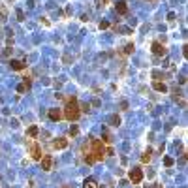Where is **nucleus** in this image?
Masks as SVG:
<instances>
[{"instance_id":"obj_1","label":"nucleus","mask_w":188,"mask_h":188,"mask_svg":"<svg viewBox=\"0 0 188 188\" xmlns=\"http://www.w3.org/2000/svg\"><path fill=\"white\" fill-rule=\"evenodd\" d=\"M83 158L87 164H94V162H100V160H104L107 156V151L104 147V141L102 139H96V137H90V141H88V149L83 145Z\"/></svg>"},{"instance_id":"obj_2","label":"nucleus","mask_w":188,"mask_h":188,"mask_svg":"<svg viewBox=\"0 0 188 188\" xmlns=\"http://www.w3.org/2000/svg\"><path fill=\"white\" fill-rule=\"evenodd\" d=\"M62 117L70 122H75L79 117H81V109H79V104H77V98L75 96H70L66 98V105L62 109Z\"/></svg>"},{"instance_id":"obj_3","label":"nucleus","mask_w":188,"mask_h":188,"mask_svg":"<svg viewBox=\"0 0 188 188\" xmlns=\"http://www.w3.org/2000/svg\"><path fill=\"white\" fill-rule=\"evenodd\" d=\"M28 153L34 160H42V147H40L38 141H34V139L28 141Z\"/></svg>"},{"instance_id":"obj_4","label":"nucleus","mask_w":188,"mask_h":188,"mask_svg":"<svg viewBox=\"0 0 188 188\" xmlns=\"http://www.w3.org/2000/svg\"><path fill=\"white\" fill-rule=\"evenodd\" d=\"M128 177H130V182H132V184H139V182L143 181V169H139V168L130 169Z\"/></svg>"},{"instance_id":"obj_5","label":"nucleus","mask_w":188,"mask_h":188,"mask_svg":"<svg viewBox=\"0 0 188 188\" xmlns=\"http://www.w3.org/2000/svg\"><path fill=\"white\" fill-rule=\"evenodd\" d=\"M151 49H153V53H154L156 57H165V55H168V49H165V45H164V43H160V42H153Z\"/></svg>"},{"instance_id":"obj_6","label":"nucleus","mask_w":188,"mask_h":188,"mask_svg":"<svg viewBox=\"0 0 188 188\" xmlns=\"http://www.w3.org/2000/svg\"><path fill=\"white\" fill-rule=\"evenodd\" d=\"M40 162H42V169H43V171H51V169H53V156L51 154L42 156Z\"/></svg>"},{"instance_id":"obj_7","label":"nucleus","mask_w":188,"mask_h":188,"mask_svg":"<svg viewBox=\"0 0 188 188\" xmlns=\"http://www.w3.org/2000/svg\"><path fill=\"white\" fill-rule=\"evenodd\" d=\"M51 147H53V149H57V151L66 149V147H68V139H66V137H59V139H55V141L51 143Z\"/></svg>"},{"instance_id":"obj_8","label":"nucleus","mask_w":188,"mask_h":188,"mask_svg":"<svg viewBox=\"0 0 188 188\" xmlns=\"http://www.w3.org/2000/svg\"><path fill=\"white\" fill-rule=\"evenodd\" d=\"M10 66H11V70L21 71V70L26 68V62H25V60H15V59H11V60H10Z\"/></svg>"},{"instance_id":"obj_9","label":"nucleus","mask_w":188,"mask_h":188,"mask_svg":"<svg viewBox=\"0 0 188 188\" xmlns=\"http://www.w3.org/2000/svg\"><path fill=\"white\" fill-rule=\"evenodd\" d=\"M47 117H49V120L57 122V120H60V119H62V109H49Z\"/></svg>"},{"instance_id":"obj_10","label":"nucleus","mask_w":188,"mask_h":188,"mask_svg":"<svg viewBox=\"0 0 188 188\" xmlns=\"http://www.w3.org/2000/svg\"><path fill=\"white\" fill-rule=\"evenodd\" d=\"M117 13H120V15H126L128 13V6H126V2L124 0H120V2H117Z\"/></svg>"},{"instance_id":"obj_11","label":"nucleus","mask_w":188,"mask_h":188,"mask_svg":"<svg viewBox=\"0 0 188 188\" xmlns=\"http://www.w3.org/2000/svg\"><path fill=\"white\" fill-rule=\"evenodd\" d=\"M153 88L156 92H168V85L165 83H160V81H154L153 83Z\"/></svg>"},{"instance_id":"obj_12","label":"nucleus","mask_w":188,"mask_h":188,"mask_svg":"<svg viewBox=\"0 0 188 188\" xmlns=\"http://www.w3.org/2000/svg\"><path fill=\"white\" fill-rule=\"evenodd\" d=\"M83 188H98V184H96V181H94L92 177H88V179H85Z\"/></svg>"},{"instance_id":"obj_13","label":"nucleus","mask_w":188,"mask_h":188,"mask_svg":"<svg viewBox=\"0 0 188 188\" xmlns=\"http://www.w3.org/2000/svg\"><path fill=\"white\" fill-rule=\"evenodd\" d=\"M38 134H40V128L38 126H30L28 130H26V136H28V137H36Z\"/></svg>"},{"instance_id":"obj_14","label":"nucleus","mask_w":188,"mask_h":188,"mask_svg":"<svg viewBox=\"0 0 188 188\" xmlns=\"http://www.w3.org/2000/svg\"><path fill=\"white\" fill-rule=\"evenodd\" d=\"M151 154H153V153H151V149H147V153H143V156H141V162L143 164H149L151 162Z\"/></svg>"},{"instance_id":"obj_15","label":"nucleus","mask_w":188,"mask_h":188,"mask_svg":"<svg viewBox=\"0 0 188 188\" xmlns=\"http://www.w3.org/2000/svg\"><path fill=\"white\" fill-rule=\"evenodd\" d=\"M134 49H136V47H134V43H128V45L124 47V53H126V55H132Z\"/></svg>"},{"instance_id":"obj_16","label":"nucleus","mask_w":188,"mask_h":188,"mask_svg":"<svg viewBox=\"0 0 188 188\" xmlns=\"http://www.w3.org/2000/svg\"><path fill=\"white\" fill-rule=\"evenodd\" d=\"M164 164L168 165V168H171V165L175 164V162H173V158H169V156H165V158H164Z\"/></svg>"},{"instance_id":"obj_17","label":"nucleus","mask_w":188,"mask_h":188,"mask_svg":"<svg viewBox=\"0 0 188 188\" xmlns=\"http://www.w3.org/2000/svg\"><path fill=\"white\" fill-rule=\"evenodd\" d=\"M77 134H79V128H77V126H71V128H70V136H71V137L77 136Z\"/></svg>"},{"instance_id":"obj_18","label":"nucleus","mask_w":188,"mask_h":188,"mask_svg":"<svg viewBox=\"0 0 188 188\" xmlns=\"http://www.w3.org/2000/svg\"><path fill=\"white\" fill-rule=\"evenodd\" d=\"M111 122H113V126H119L120 119H119V117H111Z\"/></svg>"},{"instance_id":"obj_19","label":"nucleus","mask_w":188,"mask_h":188,"mask_svg":"<svg viewBox=\"0 0 188 188\" xmlns=\"http://www.w3.org/2000/svg\"><path fill=\"white\" fill-rule=\"evenodd\" d=\"M17 19H19V21H23V19H25V13L21 11V10H17Z\"/></svg>"},{"instance_id":"obj_20","label":"nucleus","mask_w":188,"mask_h":188,"mask_svg":"<svg viewBox=\"0 0 188 188\" xmlns=\"http://www.w3.org/2000/svg\"><path fill=\"white\" fill-rule=\"evenodd\" d=\"M107 26H109V23H107V21H100V28H102V30L107 28Z\"/></svg>"},{"instance_id":"obj_21","label":"nucleus","mask_w":188,"mask_h":188,"mask_svg":"<svg viewBox=\"0 0 188 188\" xmlns=\"http://www.w3.org/2000/svg\"><path fill=\"white\" fill-rule=\"evenodd\" d=\"M79 109H81V111H88V109H90V105H88V104H85V105H79Z\"/></svg>"},{"instance_id":"obj_22","label":"nucleus","mask_w":188,"mask_h":188,"mask_svg":"<svg viewBox=\"0 0 188 188\" xmlns=\"http://www.w3.org/2000/svg\"><path fill=\"white\" fill-rule=\"evenodd\" d=\"M25 88H26L25 85H19V87H17V92H25Z\"/></svg>"},{"instance_id":"obj_23","label":"nucleus","mask_w":188,"mask_h":188,"mask_svg":"<svg viewBox=\"0 0 188 188\" xmlns=\"http://www.w3.org/2000/svg\"><path fill=\"white\" fill-rule=\"evenodd\" d=\"M104 141H105V143H111V137H109V134H105V136H104Z\"/></svg>"},{"instance_id":"obj_24","label":"nucleus","mask_w":188,"mask_h":188,"mask_svg":"<svg viewBox=\"0 0 188 188\" xmlns=\"http://www.w3.org/2000/svg\"><path fill=\"white\" fill-rule=\"evenodd\" d=\"M151 188H156V186H151Z\"/></svg>"},{"instance_id":"obj_25","label":"nucleus","mask_w":188,"mask_h":188,"mask_svg":"<svg viewBox=\"0 0 188 188\" xmlns=\"http://www.w3.org/2000/svg\"><path fill=\"white\" fill-rule=\"evenodd\" d=\"M64 188H68V186H64Z\"/></svg>"}]
</instances>
